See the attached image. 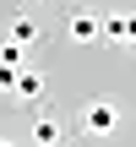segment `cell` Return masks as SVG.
I'll return each mask as SVG.
<instances>
[{
  "label": "cell",
  "mask_w": 136,
  "mask_h": 147,
  "mask_svg": "<svg viewBox=\"0 0 136 147\" xmlns=\"http://www.w3.org/2000/svg\"><path fill=\"white\" fill-rule=\"evenodd\" d=\"M114 125H120V104H114V98H93V104L82 109V131H87V136H109Z\"/></svg>",
  "instance_id": "6da1fadb"
},
{
  "label": "cell",
  "mask_w": 136,
  "mask_h": 147,
  "mask_svg": "<svg viewBox=\"0 0 136 147\" xmlns=\"http://www.w3.org/2000/svg\"><path fill=\"white\" fill-rule=\"evenodd\" d=\"M65 33H71L76 44H98V38H104V11H87V5H76V11L65 16Z\"/></svg>",
  "instance_id": "7a4b0ae2"
},
{
  "label": "cell",
  "mask_w": 136,
  "mask_h": 147,
  "mask_svg": "<svg viewBox=\"0 0 136 147\" xmlns=\"http://www.w3.org/2000/svg\"><path fill=\"white\" fill-rule=\"evenodd\" d=\"M27 136H33V147H65V125H60L55 115H38Z\"/></svg>",
  "instance_id": "3957f363"
},
{
  "label": "cell",
  "mask_w": 136,
  "mask_h": 147,
  "mask_svg": "<svg viewBox=\"0 0 136 147\" xmlns=\"http://www.w3.org/2000/svg\"><path fill=\"white\" fill-rule=\"evenodd\" d=\"M104 38H120V44H136V11H120V16H104Z\"/></svg>",
  "instance_id": "277c9868"
},
{
  "label": "cell",
  "mask_w": 136,
  "mask_h": 147,
  "mask_svg": "<svg viewBox=\"0 0 136 147\" xmlns=\"http://www.w3.org/2000/svg\"><path fill=\"white\" fill-rule=\"evenodd\" d=\"M11 93H16V98H22V104H38V98H44V76H38V71H27V65H22V71H16V87H11Z\"/></svg>",
  "instance_id": "5b68a950"
},
{
  "label": "cell",
  "mask_w": 136,
  "mask_h": 147,
  "mask_svg": "<svg viewBox=\"0 0 136 147\" xmlns=\"http://www.w3.org/2000/svg\"><path fill=\"white\" fill-rule=\"evenodd\" d=\"M11 44H22V49L38 44V22L33 16H11Z\"/></svg>",
  "instance_id": "8992f818"
},
{
  "label": "cell",
  "mask_w": 136,
  "mask_h": 147,
  "mask_svg": "<svg viewBox=\"0 0 136 147\" xmlns=\"http://www.w3.org/2000/svg\"><path fill=\"white\" fill-rule=\"evenodd\" d=\"M0 65H22V44L5 38V44H0Z\"/></svg>",
  "instance_id": "52a82bcc"
},
{
  "label": "cell",
  "mask_w": 136,
  "mask_h": 147,
  "mask_svg": "<svg viewBox=\"0 0 136 147\" xmlns=\"http://www.w3.org/2000/svg\"><path fill=\"white\" fill-rule=\"evenodd\" d=\"M16 71H22V65H0V87H5V93L16 87Z\"/></svg>",
  "instance_id": "ba28073f"
},
{
  "label": "cell",
  "mask_w": 136,
  "mask_h": 147,
  "mask_svg": "<svg viewBox=\"0 0 136 147\" xmlns=\"http://www.w3.org/2000/svg\"><path fill=\"white\" fill-rule=\"evenodd\" d=\"M0 147H11V142H0Z\"/></svg>",
  "instance_id": "9c48e42d"
}]
</instances>
